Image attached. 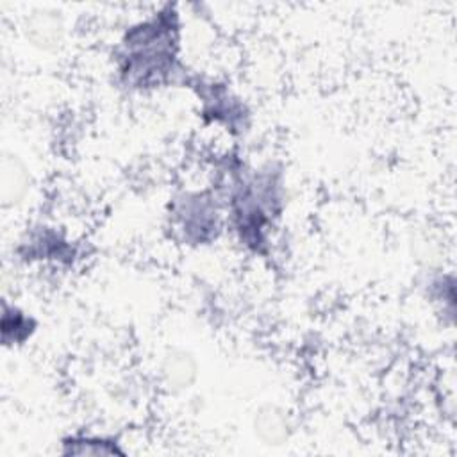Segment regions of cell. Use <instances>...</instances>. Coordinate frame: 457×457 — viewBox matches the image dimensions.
I'll use <instances>...</instances> for the list:
<instances>
[{"mask_svg":"<svg viewBox=\"0 0 457 457\" xmlns=\"http://www.w3.org/2000/svg\"><path fill=\"white\" fill-rule=\"evenodd\" d=\"M30 191V173L25 162L16 157L4 154L0 161V200L4 207L20 205Z\"/></svg>","mask_w":457,"mask_h":457,"instance_id":"1","label":"cell"},{"mask_svg":"<svg viewBox=\"0 0 457 457\" xmlns=\"http://www.w3.org/2000/svg\"><path fill=\"white\" fill-rule=\"evenodd\" d=\"M161 378L171 393H184L198 378V362L186 350H170L161 362Z\"/></svg>","mask_w":457,"mask_h":457,"instance_id":"2","label":"cell"},{"mask_svg":"<svg viewBox=\"0 0 457 457\" xmlns=\"http://www.w3.org/2000/svg\"><path fill=\"white\" fill-rule=\"evenodd\" d=\"M255 437L266 446H282L291 437V423L284 409L273 403L261 405L252 420Z\"/></svg>","mask_w":457,"mask_h":457,"instance_id":"3","label":"cell"},{"mask_svg":"<svg viewBox=\"0 0 457 457\" xmlns=\"http://www.w3.org/2000/svg\"><path fill=\"white\" fill-rule=\"evenodd\" d=\"M25 32H27V39L34 46L41 50H54L62 41L64 27L61 18L55 12L43 11L29 18Z\"/></svg>","mask_w":457,"mask_h":457,"instance_id":"4","label":"cell"},{"mask_svg":"<svg viewBox=\"0 0 457 457\" xmlns=\"http://www.w3.org/2000/svg\"><path fill=\"white\" fill-rule=\"evenodd\" d=\"M70 448L66 450L68 453H118L120 450L116 446H109V443H104L102 439H95V437H86V439H73L71 443H66Z\"/></svg>","mask_w":457,"mask_h":457,"instance_id":"5","label":"cell"}]
</instances>
